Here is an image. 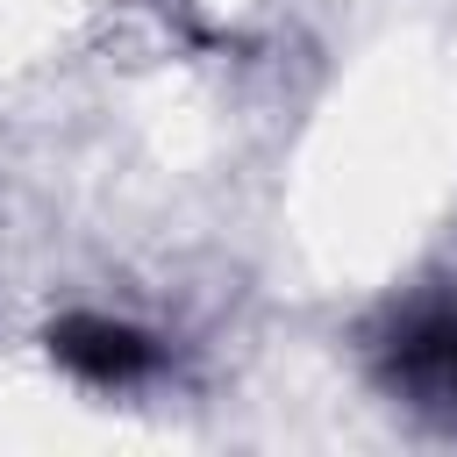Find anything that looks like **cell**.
<instances>
[{
	"label": "cell",
	"instance_id": "1",
	"mask_svg": "<svg viewBox=\"0 0 457 457\" xmlns=\"http://www.w3.org/2000/svg\"><path fill=\"white\" fill-rule=\"evenodd\" d=\"M50 350H57V364H71V371L93 378V386L143 378L150 357H157L143 328H129V321H100V314H71V321H57V328H50Z\"/></svg>",
	"mask_w": 457,
	"mask_h": 457
},
{
	"label": "cell",
	"instance_id": "2",
	"mask_svg": "<svg viewBox=\"0 0 457 457\" xmlns=\"http://www.w3.org/2000/svg\"><path fill=\"white\" fill-rule=\"evenodd\" d=\"M393 378L414 393V407L457 421V307H443V314H428V321H414L400 336Z\"/></svg>",
	"mask_w": 457,
	"mask_h": 457
}]
</instances>
